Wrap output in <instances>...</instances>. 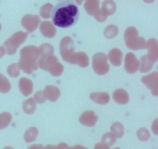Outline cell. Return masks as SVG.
<instances>
[{
  "mask_svg": "<svg viewBox=\"0 0 158 149\" xmlns=\"http://www.w3.org/2000/svg\"><path fill=\"white\" fill-rule=\"evenodd\" d=\"M53 24L60 28H69L77 23L80 10L77 3L73 0H62L51 11Z\"/></svg>",
  "mask_w": 158,
  "mask_h": 149,
  "instance_id": "cell-1",
  "label": "cell"
},
{
  "mask_svg": "<svg viewBox=\"0 0 158 149\" xmlns=\"http://www.w3.org/2000/svg\"><path fill=\"white\" fill-rule=\"evenodd\" d=\"M19 66L27 74H31L38 70V60L40 57L39 48L35 46H25L20 50Z\"/></svg>",
  "mask_w": 158,
  "mask_h": 149,
  "instance_id": "cell-2",
  "label": "cell"
},
{
  "mask_svg": "<svg viewBox=\"0 0 158 149\" xmlns=\"http://www.w3.org/2000/svg\"><path fill=\"white\" fill-rule=\"evenodd\" d=\"M126 46L132 50L146 49L147 42L143 37L139 36L138 31L135 27H129L124 32Z\"/></svg>",
  "mask_w": 158,
  "mask_h": 149,
  "instance_id": "cell-3",
  "label": "cell"
},
{
  "mask_svg": "<svg viewBox=\"0 0 158 149\" xmlns=\"http://www.w3.org/2000/svg\"><path fill=\"white\" fill-rule=\"evenodd\" d=\"M27 32L23 31H19L15 32L10 38L8 39L4 43V46L6 47V53L8 55H13L16 53L17 49L26 41L27 38Z\"/></svg>",
  "mask_w": 158,
  "mask_h": 149,
  "instance_id": "cell-4",
  "label": "cell"
},
{
  "mask_svg": "<svg viewBox=\"0 0 158 149\" xmlns=\"http://www.w3.org/2000/svg\"><path fill=\"white\" fill-rule=\"evenodd\" d=\"M93 69L96 74L104 75L110 70V65L107 62V57L103 53H97L93 57Z\"/></svg>",
  "mask_w": 158,
  "mask_h": 149,
  "instance_id": "cell-5",
  "label": "cell"
},
{
  "mask_svg": "<svg viewBox=\"0 0 158 149\" xmlns=\"http://www.w3.org/2000/svg\"><path fill=\"white\" fill-rule=\"evenodd\" d=\"M60 50L63 60L68 63L71 56L75 52L73 40L69 36H66L62 39L60 44Z\"/></svg>",
  "mask_w": 158,
  "mask_h": 149,
  "instance_id": "cell-6",
  "label": "cell"
},
{
  "mask_svg": "<svg viewBox=\"0 0 158 149\" xmlns=\"http://www.w3.org/2000/svg\"><path fill=\"white\" fill-rule=\"evenodd\" d=\"M125 70L128 74H135L140 67V60H137L136 56L133 53H128L125 57L124 61Z\"/></svg>",
  "mask_w": 158,
  "mask_h": 149,
  "instance_id": "cell-7",
  "label": "cell"
},
{
  "mask_svg": "<svg viewBox=\"0 0 158 149\" xmlns=\"http://www.w3.org/2000/svg\"><path fill=\"white\" fill-rule=\"evenodd\" d=\"M40 23V17L38 15H26L22 19V26L28 32H32L37 29Z\"/></svg>",
  "mask_w": 158,
  "mask_h": 149,
  "instance_id": "cell-8",
  "label": "cell"
},
{
  "mask_svg": "<svg viewBox=\"0 0 158 149\" xmlns=\"http://www.w3.org/2000/svg\"><path fill=\"white\" fill-rule=\"evenodd\" d=\"M141 81L143 84L149 88L154 96L158 94V73L153 72L152 74L142 77Z\"/></svg>",
  "mask_w": 158,
  "mask_h": 149,
  "instance_id": "cell-9",
  "label": "cell"
},
{
  "mask_svg": "<svg viewBox=\"0 0 158 149\" xmlns=\"http://www.w3.org/2000/svg\"><path fill=\"white\" fill-rule=\"evenodd\" d=\"M58 62V59L53 54L48 56H40V59L38 60V66L43 70L49 71V69Z\"/></svg>",
  "mask_w": 158,
  "mask_h": 149,
  "instance_id": "cell-10",
  "label": "cell"
},
{
  "mask_svg": "<svg viewBox=\"0 0 158 149\" xmlns=\"http://www.w3.org/2000/svg\"><path fill=\"white\" fill-rule=\"evenodd\" d=\"M68 63L71 64H77L81 67H86L89 66V57L85 53L74 52Z\"/></svg>",
  "mask_w": 158,
  "mask_h": 149,
  "instance_id": "cell-11",
  "label": "cell"
},
{
  "mask_svg": "<svg viewBox=\"0 0 158 149\" xmlns=\"http://www.w3.org/2000/svg\"><path fill=\"white\" fill-rule=\"evenodd\" d=\"M40 30L42 35L46 38H53L56 33V29L49 21H44L41 23Z\"/></svg>",
  "mask_w": 158,
  "mask_h": 149,
  "instance_id": "cell-12",
  "label": "cell"
},
{
  "mask_svg": "<svg viewBox=\"0 0 158 149\" xmlns=\"http://www.w3.org/2000/svg\"><path fill=\"white\" fill-rule=\"evenodd\" d=\"M19 88L20 92L25 97H28L32 94V91H33V83H32V80L23 77L20 79L19 82Z\"/></svg>",
  "mask_w": 158,
  "mask_h": 149,
  "instance_id": "cell-13",
  "label": "cell"
},
{
  "mask_svg": "<svg viewBox=\"0 0 158 149\" xmlns=\"http://www.w3.org/2000/svg\"><path fill=\"white\" fill-rule=\"evenodd\" d=\"M147 49L148 50V57L154 62L158 60V43L156 39H150L147 42Z\"/></svg>",
  "mask_w": 158,
  "mask_h": 149,
  "instance_id": "cell-14",
  "label": "cell"
},
{
  "mask_svg": "<svg viewBox=\"0 0 158 149\" xmlns=\"http://www.w3.org/2000/svg\"><path fill=\"white\" fill-rule=\"evenodd\" d=\"M45 97L49 101H56L60 96V91L58 87L52 85H48L43 91Z\"/></svg>",
  "mask_w": 158,
  "mask_h": 149,
  "instance_id": "cell-15",
  "label": "cell"
},
{
  "mask_svg": "<svg viewBox=\"0 0 158 149\" xmlns=\"http://www.w3.org/2000/svg\"><path fill=\"white\" fill-rule=\"evenodd\" d=\"M107 58L114 66H119L121 65L123 60V53L118 48H114L109 52Z\"/></svg>",
  "mask_w": 158,
  "mask_h": 149,
  "instance_id": "cell-16",
  "label": "cell"
},
{
  "mask_svg": "<svg viewBox=\"0 0 158 149\" xmlns=\"http://www.w3.org/2000/svg\"><path fill=\"white\" fill-rule=\"evenodd\" d=\"M97 121V116L92 111H86L80 117V121L86 126H94Z\"/></svg>",
  "mask_w": 158,
  "mask_h": 149,
  "instance_id": "cell-17",
  "label": "cell"
},
{
  "mask_svg": "<svg viewBox=\"0 0 158 149\" xmlns=\"http://www.w3.org/2000/svg\"><path fill=\"white\" fill-rule=\"evenodd\" d=\"M113 98L119 104H127L129 102L130 97L128 93L123 89H117L113 94Z\"/></svg>",
  "mask_w": 158,
  "mask_h": 149,
  "instance_id": "cell-18",
  "label": "cell"
},
{
  "mask_svg": "<svg viewBox=\"0 0 158 149\" xmlns=\"http://www.w3.org/2000/svg\"><path fill=\"white\" fill-rule=\"evenodd\" d=\"M90 99L99 104H106L110 101V95L106 92H95L90 94Z\"/></svg>",
  "mask_w": 158,
  "mask_h": 149,
  "instance_id": "cell-19",
  "label": "cell"
},
{
  "mask_svg": "<svg viewBox=\"0 0 158 149\" xmlns=\"http://www.w3.org/2000/svg\"><path fill=\"white\" fill-rule=\"evenodd\" d=\"M154 62L148 57V54L143 56L140 59V71L141 73H148L149 71H151V70L152 69L153 66L154 64Z\"/></svg>",
  "mask_w": 158,
  "mask_h": 149,
  "instance_id": "cell-20",
  "label": "cell"
},
{
  "mask_svg": "<svg viewBox=\"0 0 158 149\" xmlns=\"http://www.w3.org/2000/svg\"><path fill=\"white\" fill-rule=\"evenodd\" d=\"M23 110L26 114H32L36 110V105L35 101L32 97H29V99H26L23 103Z\"/></svg>",
  "mask_w": 158,
  "mask_h": 149,
  "instance_id": "cell-21",
  "label": "cell"
},
{
  "mask_svg": "<svg viewBox=\"0 0 158 149\" xmlns=\"http://www.w3.org/2000/svg\"><path fill=\"white\" fill-rule=\"evenodd\" d=\"M99 0H86L84 8L89 15H94V14L99 9Z\"/></svg>",
  "mask_w": 158,
  "mask_h": 149,
  "instance_id": "cell-22",
  "label": "cell"
},
{
  "mask_svg": "<svg viewBox=\"0 0 158 149\" xmlns=\"http://www.w3.org/2000/svg\"><path fill=\"white\" fill-rule=\"evenodd\" d=\"M116 3L113 0H105L102 4V10L106 15H113L116 12Z\"/></svg>",
  "mask_w": 158,
  "mask_h": 149,
  "instance_id": "cell-23",
  "label": "cell"
},
{
  "mask_svg": "<svg viewBox=\"0 0 158 149\" xmlns=\"http://www.w3.org/2000/svg\"><path fill=\"white\" fill-rule=\"evenodd\" d=\"M11 90V83L3 74H0V92L7 94Z\"/></svg>",
  "mask_w": 158,
  "mask_h": 149,
  "instance_id": "cell-24",
  "label": "cell"
},
{
  "mask_svg": "<svg viewBox=\"0 0 158 149\" xmlns=\"http://www.w3.org/2000/svg\"><path fill=\"white\" fill-rule=\"evenodd\" d=\"M40 56L52 55L54 53V48L49 43H43L39 48Z\"/></svg>",
  "mask_w": 158,
  "mask_h": 149,
  "instance_id": "cell-25",
  "label": "cell"
},
{
  "mask_svg": "<svg viewBox=\"0 0 158 149\" xmlns=\"http://www.w3.org/2000/svg\"><path fill=\"white\" fill-rule=\"evenodd\" d=\"M118 34V28L114 25L107 26L104 30V36L107 39H113Z\"/></svg>",
  "mask_w": 158,
  "mask_h": 149,
  "instance_id": "cell-26",
  "label": "cell"
},
{
  "mask_svg": "<svg viewBox=\"0 0 158 149\" xmlns=\"http://www.w3.org/2000/svg\"><path fill=\"white\" fill-rule=\"evenodd\" d=\"M12 115L8 112H4L0 114V129L6 128L10 123Z\"/></svg>",
  "mask_w": 158,
  "mask_h": 149,
  "instance_id": "cell-27",
  "label": "cell"
},
{
  "mask_svg": "<svg viewBox=\"0 0 158 149\" xmlns=\"http://www.w3.org/2000/svg\"><path fill=\"white\" fill-rule=\"evenodd\" d=\"M63 70H64V67H63V64L58 62L49 69V72L50 73L51 75L54 76V77H59L63 74Z\"/></svg>",
  "mask_w": 158,
  "mask_h": 149,
  "instance_id": "cell-28",
  "label": "cell"
},
{
  "mask_svg": "<svg viewBox=\"0 0 158 149\" xmlns=\"http://www.w3.org/2000/svg\"><path fill=\"white\" fill-rule=\"evenodd\" d=\"M8 74L12 77H17L20 74V68L17 63H12L7 69Z\"/></svg>",
  "mask_w": 158,
  "mask_h": 149,
  "instance_id": "cell-29",
  "label": "cell"
},
{
  "mask_svg": "<svg viewBox=\"0 0 158 149\" xmlns=\"http://www.w3.org/2000/svg\"><path fill=\"white\" fill-rule=\"evenodd\" d=\"M52 6L49 3L44 5L43 7L40 9V15L43 18L49 19L51 16V11H52Z\"/></svg>",
  "mask_w": 158,
  "mask_h": 149,
  "instance_id": "cell-30",
  "label": "cell"
},
{
  "mask_svg": "<svg viewBox=\"0 0 158 149\" xmlns=\"http://www.w3.org/2000/svg\"><path fill=\"white\" fill-rule=\"evenodd\" d=\"M94 17H95L96 19L98 22H104L106 21V19H107V15H106L103 10H100V9H98V10L94 14Z\"/></svg>",
  "mask_w": 158,
  "mask_h": 149,
  "instance_id": "cell-31",
  "label": "cell"
},
{
  "mask_svg": "<svg viewBox=\"0 0 158 149\" xmlns=\"http://www.w3.org/2000/svg\"><path fill=\"white\" fill-rule=\"evenodd\" d=\"M33 99L35 100V101L36 102V103L40 104L45 103V101H46V97H45L44 96V94H43V91H37V92L34 94Z\"/></svg>",
  "mask_w": 158,
  "mask_h": 149,
  "instance_id": "cell-32",
  "label": "cell"
},
{
  "mask_svg": "<svg viewBox=\"0 0 158 149\" xmlns=\"http://www.w3.org/2000/svg\"><path fill=\"white\" fill-rule=\"evenodd\" d=\"M36 135H37V130L34 128H30L29 130H28L27 132H26V141L30 142V141L34 140V138H35Z\"/></svg>",
  "mask_w": 158,
  "mask_h": 149,
  "instance_id": "cell-33",
  "label": "cell"
},
{
  "mask_svg": "<svg viewBox=\"0 0 158 149\" xmlns=\"http://www.w3.org/2000/svg\"><path fill=\"white\" fill-rule=\"evenodd\" d=\"M112 131L115 132L117 136H121L123 132V127L122 126L121 124L115 123L112 127Z\"/></svg>",
  "mask_w": 158,
  "mask_h": 149,
  "instance_id": "cell-34",
  "label": "cell"
},
{
  "mask_svg": "<svg viewBox=\"0 0 158 149\" xmlns=\"http://www.w3.org/2000/svg\"><path fill=\"white\" fill-rule=\"evenodd\" d=\"M5 54H6V49L4 48V46H0V59L4 57Z\"/></svg>",
  "mask_w": 158,
  "mask_h": 149,
  "instance_id": "cell-35",
  "label": "cell"
},
{
  "mask_svg": "<svg viewBox=\"0 0 158 149\" xmlns=\"http://www.w3.org/2000/svg\"><path fill=\"white\" fill-rule=\"evenodd\" d=\"M154 0H144V2H146L147 3H151V2H153Z\"/></svg>",
  "mask_w": 158,
  "mask_h": 149,
  "instance_id": "cell-36",
  "label": "cell"
},
{
  "mask_svg": "<svg viewBox=\"0 0 158 149\" xmlns=\"http://www.w3.org/2000/svg\"><path fill=\"white\" fill-rule=\"evenodd\" d=\"M77 2L79 5H80V4H82V2H83V0H77Z\"/></svg>",
  "mask_w": 158,
  "mask_h": 149,
  "instance_id": "cell-37",
  "label": "cell"
},
{
  "mask_svg": "<svg viewBox=\"0 0 158 149\" xmlns=\"http://www.w3.org/2000/svg\"><path fill=\"white\" fill-rule=\"evenodd\" d=\"M1 28H2V26H1V24H0V30H1Z\"/></svg>",
  "mask_w": 158,
  "mask_h": 149,
  "instance_id": "cell-38",
  "label": "cell"
}]
</instances>
